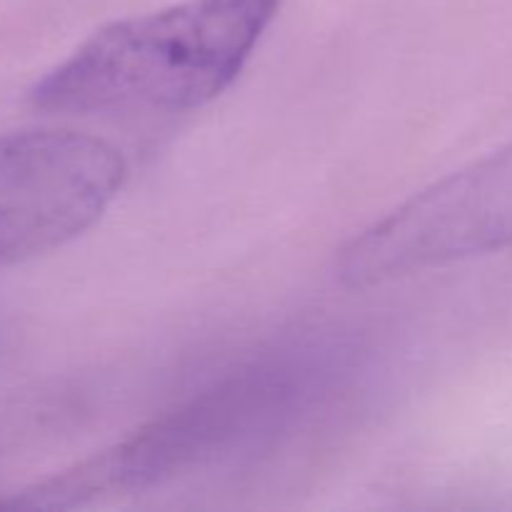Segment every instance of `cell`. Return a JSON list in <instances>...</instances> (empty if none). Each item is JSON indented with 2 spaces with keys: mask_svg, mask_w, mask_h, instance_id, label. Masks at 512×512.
Wrapping results in <instances>:
<instances>
[{
  "mask_svg": "<svg viewBox=\"0 0 512 512\" xmlns=\"http://www.w3.org/2000/svg\"><path fill=\"white\" fill-rule=\"evenodd\" d=\"M345 355L343 345L325 338L280 345L225 373L113 448L0 500V508H83L255 453L323 400L343 373Z\"/></svg>",
  "mask_w": 512,
  "mask_h": 512,
  "instance_id": "obj_1",
  "label": "cell"
},
{
  "mask_svg": "<svg viewBox=\"0 0 512 512\" xmlns=\"http://www.w3.org/2000/svg\"><path fill=\"white\" fill-rule=\"evenodd\" d=\"M283 0H183L95 30L30 88L48 113H188L243 73Z\"/></svg>",
  "mask_w": 512,
  "mask_h": 512,
  "instance_id": "obj_2",
  "label": "cell"
},
{
  "mask_svg": "<svg viewBox=\"0 0 512 512\" xmlns=\"http://www.w3.org/2000/svg\"><path fill=\"white\" fill-rule=\"evenodd\" d=\"M512 245V143L413 195L340 253L350 290L498 253Z\"/></svg>",
  "mask_w": 512,
  "mask_h": 512,
  "instance_id": "obj_3",
  "label": "cell"
},
{
  "mask_svg": "<svg viewBox=\"0 0 512 512\" xmlns=\"http://www.w3.org/2000/svg\"><path fill=\"white\" fill-rule=\"evenodd\" d=\"M125 173L120 150L95 135L0 133V268L85 233L113 203Z\"/></svg>",
  "mask_w": 512,
  "mask_h": 512,
  "instance_id": "obj_4",
  "label": "cell"
}]
</instances>
